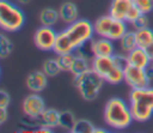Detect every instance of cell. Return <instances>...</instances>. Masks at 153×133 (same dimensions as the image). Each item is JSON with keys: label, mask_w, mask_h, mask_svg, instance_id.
Segmentation results:
<instances>
[{"label": "cell", "mask_w": 153, "mask_h": 133, "mask_svg": "<svg viewBox=\"0 0 153 133\" xmlns=\"http://www.w3.org/2000/svg\"><path fill=\"white\" fill-rule=\"evenodd\" d=\"M104 120L114 129H124L134 121L129 104L120 97H112L105 103Z\"/></svg>", "instance_id": "1"}, {"label": "cell", "mask_w": 153, "mask_h": 133, "mask_svg": "<svg viewBox=\"0 0 153 133\" xmlns=\"http://www.w3.org/2000/svg\"><path fill=\"white\" fill-rule=\"evenodd\" d=\"M129 107L134 121H148L153 115V87L131 89L129 92Z\"/></svg>", "instance_id": "2"}, {"label": "cell", "mask_w": 153, "mask_h": 133, "mask_svg": "<svg viewBox=\"0 0 153 133\" xmlns=\"http://www.w3.org/2000/svg\"><path fill=\"white\" fill-rule=\"evenodd\" d=\"M104 81L105 80L94 69H92V67L85 73L73 78V85L78 89L80 96L88 102L94 101L98 97Z\"/></svg>", "instance_id": "3"}, {"label": "cell", "mask_w": 153, "mask_h": 133, "mask_svg": "<svg viewBox=\"0 0 153 133\" xmlns=\"http://www.w3.org/2000/svg\"><path fill=\"white\" fill-rule=\"evenodd\" d=\"M25 23V14L20 7L10 0H0V29L8 32L18 31Z\"/></svg>", "instance_id": "4"}, {"label": "cell", "mask_w": 153, "mask_h": 133, "mask_svg": "<svg viewBox=\"0 0 153 133\" xmlns=\"http://www.w3.org/2000/svg\"><path fill=\"white\" fill-rule=\"evenodd\" d=\"M93 28L97 36L106 37L111 41H120V38L128 31V23L116 19L110 14H105L96 19Z\"/></svg>", "instance_id": "5"}, {"label": "cell", "mask_w": 153, "mask_h": 133, "mask_svg": "<svg viewBox=\"0 0 153 133\" xmlns=\"http://www.w3.org/2000/svg\"><path fill=\"white\" fill-rule=\"evenodd\" d=\"M91 67L106 83L116 85L124 80V69L116 66L112 56H96L91 62Z\"/></svg>", "instance_id": "6"}, {"label": "cell", "mask_w": 153, "mask_h": 133, "mask_svg": "<svg viewBox=\"0 0 153 133\" xmlns=\"http://www.w3.org/2000/svg\"><path fill=\"white\" fill-rule=\"evenodd\" d=\"M65 32L67 34L75 49L87 41H91L96 35L93 23L87 19H76L75 22L68 24L65 29Z\"/></svg>", "instance_id": "7"}, {"label": "cell", "mask_w": 153, "mask_h": 133, "mask_svg": "<svg viewBox=\"0 0 153 133\" xmlns=\"http://www.w3.org/2000/svg\"><path fill=\"white\" fill-rule=\"evenodd\" d=\"M124 81L130 89H141L149 86V78L147 77L146 68H140L128 65L124 68Z\"/></svg>", "instance_id": "8"}, {"label": "cell", "mask_w": 153, "mask_h": 133, "mask_svg": "<svg viewBox=\"0 0 153 133\" xmlns=\"http://www.w3.org/2000/svg\"><path fill=\"white\" fill-rule=\"evenodd\" d=\"M56 36H57V32L54 30L53 26L42 25L41 28H38L36 30V32L33 35L35 46L39 50H43V52L53 50L55 41H56Z\"/></svg>", "instance_id": "9"}, {"label": "cell", "mask_w": 153, "mask_h": 133, "mask_svg": "<svg viewBox=\"0 0 153 133\" xmlns=\"http://www.w3.org/2000/svg\"><path fill=\"white\" fill-rule=\"evenodd\" d=\"M22 108H23L24 115L37 117L47 107H45V102L43 97L39 96L37 92H32L23 99Z\"/></svg>", "instance_id": "10"}, {"label": "cell", "mask_w": 153, "mask_h": 133, "mask_svg": "<svg viewBox=\"0 0 153 133\" xmlns=\"http://www.w3.org/2000/svg\"><path fill=\"white\" fill-rule=\"evenodd\" d=\"M27 89L31 92H42L47 85H48V75L41 69H36L32 71L31 73H29V75L26 77V81H25Z\"/></svg>", "instance_id": "11"}, {"label": "cell", "mask_w": 153, "mask_h": 133, "mask_svg": "<svg viewBox=\"0 0 153 133\" xmlns=\"http://www.w3.org/2000/svg\"><path fill=\"white\" fill-rule=\"evenodd\" d=\"M91 44H92L94 58L96 56H112L115 54L114 41L106 37H102V36H98L97 38L93 37L91 40Z\"/></svg>", "instance_id": "12"}, {"label": "cell", "mask_w": 153, "mask_h": 133, "mask_svg": "<svg viewBox=\"0 0 153 133\" xmlns=\"http://www.w3.org/2000/svg\"><path fill=\"white\" fill-rule=\"evenodd\" d=\"M133 6H134L133 0H111L109 7V14L116 19L126 22V17Z\"/></svg>", "instance_id": "13"}, {"label": "cell", "mask_w": 153, "mask_h": 133, "mask_svg": "<svg viewBox=\"0 0 153 133\" xmlns=\"http://www.w3.org/2000/svg\"><path fill=\"white\" fill-rule=\"evenodd\" d=\"M127 58H128L129 65H133V66H136L140 68H147L152 61V59L148 55V53L146 52V49L141 48V47H136L135 49L129 52L127 54Z\"/></svg>", "instance_id": "14"}, {"label": "cell", "mask_w": 153, "mask_h": 133, "mask_svg": "<svg viewBox=\"0 0 153 133\" xmlns=\"http://www.w3.org/2000/svg\"><path fill=\"white\" fill-rule=\"evenodd\" d=\"M59 14H60L61 22L66 24H71L78 19V16H79L78 6L72 1H66L61 4V6L59 7Z\"/></svg>", "instance_id": "15"}, {"label": "cell", "mask_w": 153, "mask_h": 133, "mask_svg": "<svg viewBox=\"0 0 153 133\" xmlns=\"http://www.w3.org/2000/svg\"><path fill=\"white\" fill-rule=\"evenodd\" d=\"M59 117H60V111H57L54 108H45L38 116V121L41 127H49V128H55L59 126Z\"/></svg>", "instance_id": "16"}, {"label": "cell", "mask_w": 153, "mask_h": 133, "mask_svg": "<svg viewBox=\"0 0 153 133\" xmlns=\"http://www.w3.org/2000/svg\"><path fill=\"white\" fill-rule=\"evenodd\" d=\"M56 55L59 54H66V53H72V52H75V48L74 46L72 44L71 40L68 38L67 34L65 32V30L57 32V36H56V41H55V44H54V49Z\"/></svg>", "instance_id": "17"}, {"label": "cell", "mask_w": 153, "mask_h": 133, "mask_svg": "<svg viewBox=\"0 0 153 133\" xmlns=\"http://www.w3.org/2000/svg\"><path fill=\"white\" fill-rule=\"evenodd\" d=\"M38 19L41 22L42 25L45 26H54L57 20L60 19V14H59V10H55L53 7H45L43 8L39 14H38Z\"/></svg>", "instance_id": "18"}, {"label": "cell", "mask_w": 153, "mask_h": 133, "mask_svg": "<svg viewBox=\"0 0 153 133\" xmlns=\"http://www.w3.org/2000/svg\"><path fill=\"white\" fill-rule=\"evenodd\" d=\"M91 60L79 55L75 53V58H74V61L72 64V67H71V73L73 74V77H76V75H80L82 73H85L86 71H88L91 68Z\"/></svg>", "instance_id": "19"}, {"label": "cell", "mask_w": 153, "mask_h": 133, "mask_svg": "<svg viewBox=\"0 0 153 133\" xmlns=\"http://www.w3.org/2000/svg\"><path fill=\"white\" fill-rule=\"evenodd\" d=\"M135 37H136L137 47L146 49L148 46L153 44V30L149 29L148 26L143 28V29L135 30Z\"/></svg>", "instance_id": "20"}, {"label": "cell", "mask_w": 153, "mask_h": 133, "mask_svg": "<svg viewBox=\"0 0 153 133\" xmlns=\"http://www.w3.org/2000/svg\"><path fill=\"white\" fill-rule=\"evenodd\" d=\"M120 47L122 49L123 53L128 54L129 52H131L133 49H135L137 47L136 43V37H135V31H130L128 30L121 38H120Z\"/></svg>", "instance_id": "21"}, {"label": "cell", "mask_w": 153, "mask_h": 133, "mask_svg": "<svg viewBox=\"0 0 153 133\" xmlns=\"http://www.w3.org/2000/svg\"><path fill=\"white\" fill-rule=\"evenodd\" d=\"M75 121H76V117L72 111H69V110L60 111L59 127H61V128H63L68 132H72V129L75 125Z\"/></svg>", "instance_id": "22"}, {"label": "cell", "mask_w": 153, "mask_h": 133, "mask_svg": "<svg viewBox=\"0 0 153 133\" xmlns=\"http://www.w3.org/2000/svg\"><path fill=\"white\" fill-rule=\"evenodd\" d=\"M13 52L12 40L4 32H0V59L8 58Z\"/></svg>", "instance_id": "23"}, {"label": "cell", "mask_w": 153, "mask_h": 133, "mask_svg": "<svg viewBox=\"0 0 153 133\" xmlns=\"http://www.w3.org/2000/svg\"><path fill=\"white\" fill-rule=\"evenodd\" d=\"M42 71L48 75V78L56 77L60 72H62L56 59H47L42 65Z\"/></svg>", "instance_id": "24"}, {"label": "cell", "mask_w": 153, "mask_h": 133, "mask_svg": "<svg viewBox=\"0 0 153 133\" xmlns=\"http://www.w3.org/2000/svg\"><path fill=\"white\" fill-rule=\"evenodd\" d=\"M94 125L86 119H76L75 125L72 129V133H93Z\"/></svg>", "instance_id": "25"}, {"label": "cell", "mask_w": 153, "mask_h": 133, "mask_svg": "<svg viewBox=\"0 0 153 133\" xmlns=\"http://www.w3.org/2000/svg\"><path fill=\"white\" fill-rule=\"evenodd\" d=\"M74 58H75V52L66 53V54H59L57 55L56 60H57L59 66L61 67L62 72H69L71 71L72 64L74 61Z\"/></svg>", "instance_id": "26"}, {"label": "cell", "mask_w": 153, "mask_h": 133, "mask_svg": "<svg viewBox=\"0 0 153 133\" xmlns=\"http://www.w3.org/2000/svg\"><path fill=\"white\" fill-rule=\"evenodd\" d=\"M75 53L88 59V60H93L94 59V54H93V50H92V44H91V41H87L86 43L81 44L79 48L75 49Z\"/></svg>", "instance_id": "27"}, {"label": "cell", "mask_w": 153, "mask_h": 133, "mask_svg": "<svg viewBox=\"0 0 153 133\" xmlns=\"http://www.w3.org/2000/svg\"><path fill=\"white\" fill-rule=\"evenodd\" d=\"M134 5L142 12V13H149L153 11V0H133Z\"/></svg>", "instance_id": "28"}, {"label": "cell", "mask_w": 153, "mask_h": 133, "mask_svg": "<svg viewBox=\"0 0 153 133\" xmlns=\"http://www.w3.org/2000/svg\"><path fill=\"white\" fill-rule=\"evenodd\" d=\"M20 123L26 127V128H33V129H37L38 127H41L39 125V121L37 117H32V116H27L25 115L22 120H20Z\"/></svg>", "instance_id": "29"}, {"label": "cell", "mask_w": 153, "mask_h": 133, "mask_svg": "<svg viewBox=\"0 0 153 133\" xmlns=\"http://www.w3.org/2000/svg\"><path fill=\"white\" fill-rule=\"evenodd\" d=\"M134 30H139V29H143L148 26V17L147 13H141L133 23H131Z\"/></svg>", "instance_id": "30"}, {"label": "cell", "mask_w": 153, "mask_h": 133, "mask_svg": "<svg viewBox=\"0 0 153 133\" xmlns=\"http://www.w3.org/2000/svg\"><path fill=\"white\" fill-rule=\"evenodd\" d=\"M112 58H114V61H115L116 66L120 67V68H122V69H124V68L129 65L127 54L124 55V54H116V53H115V54L112 55Z\"/></svg>", "instance_id": "31"}, {"label": "cell", "mask_w": 153, "mask_h": 133, "mask_svg": "<svg viewBox=\"0 0 153 133\" xmlns=\"http://www.w3.org/2000/svg\"><path fill=\"white\" fill-rule=\"evenodd\" d=\"M141 13H142V12L134 5V6L130 8V11L128 12V14H127V17H126V22H127L128 24H131V23H133V22H134Z\"/></svg>", "instance_id": "32"}, {"label": "cell", "mask_w": 153, "mask_h": 133, "mask_svg": "<svg viewBox=\"0 0 153 133\" xmlns=\"http://www.w3.org/2000/svg\"><path fill=\"white\" fill-rule=\"evenodd\" d=\"M11 103V97H10V93L4 90V89H0V107H5L7 108Z\"/></svg>", "instance_id": "33"}, {"label": "cell", "mask_w": 153, "mask_h": 133, "mask_svg": "<svg viewBox=\"0 0 153 133\" xmlns=\"http://www.w3.org/2000/svg\"><path fill=\"white\" fill-rule=\"evenodd\" d=\"M8 119V111L7 108L5 107H0V126L4 125Z\"/></svg>", "instance_id": "34"}, {"label": "cell", "mask_w": 153, "mask_h": 133, "mask_svg": "<svg viewBox=\"0 0 153 133\" xmlns=\"http://www.w3.org/2000/svg\"><path fill=\"white\" fill-rule=\"evenodd\" d=\"M146 73H147V77L149 78V80H152V79H153V69H152L151 66H148V67L146 68Z\"/></svg>", "instance_id": "35"}, {"label": "cell", "mask_w": 153, "mask_h": 133, "mask_svg": "<svg viewBox=\"0 0 153 133\" xmlns=\"http://www.w3.org/2000/svg\"><path fill=\"white\" fill-rule=\"evenodd\" d=\"M146 52L148 53V55L151 56V59H153V44L148 46V47L146 48Z\"/></svg>", "instance_id": "36"}, {"label": "cell", "mask_w": 153, "mask_h": 133, "mask_svg": "<svg viewBox=\"0 0 153 133\" xmlns=\"http://www.w3.org/2000/svg\"><path fill=\"white\" fill-rule=\"evenodd\" d=\"M106 132H108V129H105V128H98V127H96L94 131H93V133H106Z\"/></svg>", "instance_id": "37"}, {"label": "cell", "mask_w": 153, "mask_h": 133, "mask_svg": "<svg viewBox=\"0 0 153 133\" xmlns=\"http://www.w3.org/2000/svg\"><path fill=\"white\" fill-rule=\"evenodd\" d=\"M19 4H22V5H25V4H27V2H30L31 0H17Z\"/></svg>", "instance_id": "38"}, {"label": "cell", "mask_w": 153, "mask_h": 133, "mask_svg": "<svg viewBox=\"0 0 153 133\" xmlns=\"http://www.w3.org/2000/svg\"><path fill=\"white\" fill-rule=\"evenodd\" d=\"M151 67H152V69H153V59H152V61H151V65H149Z\"/></svg>", "instance_id": "39"}, {"label": "cell", "mask_w": 153, "mask_h": 133, "mask_svg": "<svg viewBox=\"0 0 153 133\" xmlns=\"http://www.w3.org/2000/svg\"><path fill=\"white\" fill-rule=\"evenodd\" d=\"M0 75H1V69H0Z\"/></svg>", "instance_id": "40"}]
</instances>
